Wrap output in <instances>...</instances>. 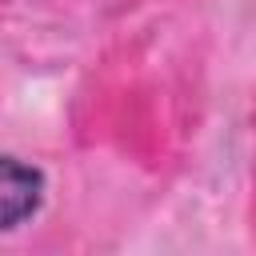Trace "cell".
I'll use <instances>...</instances> for the list:
<instances>
[{
  "label": "cell",
  "mask_w": 256,
  "mask_h": 256,
  "mask_svg": "<svg viewBox=\"0 0 256 256\" xmlns=\"http://www.w3.org/2000/svg\"><path fill=\"white\" fill-rule=\"evenodd\" d=\"M44 196V176L12 156H0V228H16L24 224Z\"/></svg>",
  "instance_id": "cell-1"
}]
</instances>
